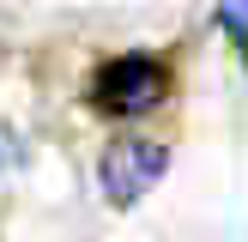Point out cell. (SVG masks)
Here are the masks:
<instances>
[{
  "label": "cell",
  "mask_w": 248,
  "mask_h": 242,
  "mask_svg": "<svg viewBox=\"0 0 248 242\" xmlns=\"http://www.w3.org/2000/svg\"><path fill=\"white\" fill-rule=\"evenodd\" d=\"M218 24H224V36L236 43V55L248 67V0H218Z\"/></svg>",
  "instance_id": "3957f363"
},
{
  "label": "cell",
  "mask_w": 248,
  "mask_h": 242,
  "mask_svg": "<svg viewBox=\"0 0 248 242\" xmlns=\"http://www.w3.org/2000/svg\"><path fill=\"white\" fill-rule=\"evenodd\" d=\"M164 169H170V145L164 139H115L97 157V194L109 206H133L164 182Z\"/></svg>",
  "instance_id": "7a4b0ae2"
},
{
  "label": "cell",
  "mask_w": 248,
  "mask_h": 242,
  "mask_svg": "<svg viewBox=\"0 0 248 242\" xmlns=\"http://www.w3.org/2000/svg\"><path fill=\"white\" fill-rule=\"evenodd\" d=\"M97 115H115V121H133V115H152L157 103L170 97V67L157 55H115L91 73L85 85Z\"/></svg>",
  "instance_id": "6da1fadb"
}]
</instances>
